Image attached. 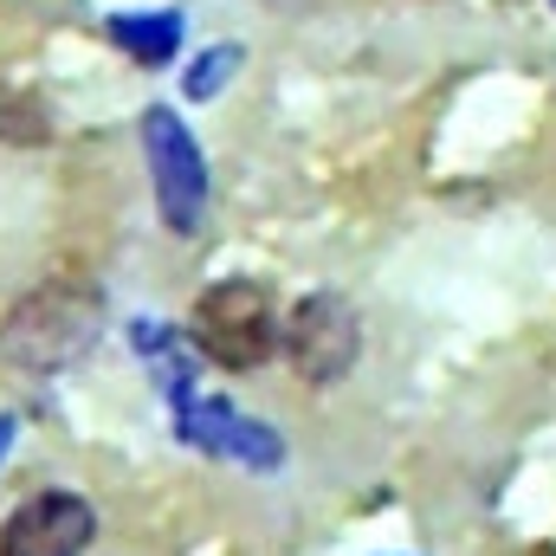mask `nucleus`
Wrapping results in <instances>:
<instances>
[{"mask_svg":"<svg viewBox=\"0 0 556 556\" xmlns=\"http://www.w3.org/2000/svg\"><path fill=\"white\" fill-rule=\"evenodd\" d=\"M98 538V511L78 492H33L7 511L0 556H85Z\"/></svg>","mask_w":556,"mask_h":556,"instance_id":"5","label":"nucleus"},{"mask_svg":"<svg viewBox=\"0 0 556 556\" xmlns=\"http://www.w3.org/2000/svg\"><path fill=\"white\" fill-rule=\"evenodd\" d=\"M111 39L142 59V65H162V59H175V46H181V20L175 13H117L111 20Z\"/></svg>","mask_w":556,"mask_h":556,"instance_id":"6","label":"nucleus"},{"mask_svg":"<svg viewBox=\"0 0 556 556\" xmlns=\"http://www.w3.org/2000/svg\"><path fill=\"white\" fill-rule=\"evenodd\" d=\"M104 330V291L85 278H46L20 291L0 317V363L26 376H59L72 369Z\"/></svg>","mask_w":556,"mask_h":556,"instance_id":"1","label":"nucleus"},{"mask_svg":"<svg viewBox=\"0 0 556 556\" xmlns=\"http://www.w3.org/2000/svg\"><path fill=\"white\" fill-rule=\"evenodd\" d=\"M285 356L311 389H330L356 369L363 356V317L350 311V298L337 291H311L291 317H285Z\"/></svg>","mask_w":556,"mask_h":556,"instance_id":"4","label":"nucleus"},{"mask_svg":"<svg viewBox=\"0 0 556 556\" xmlns=\"http://www.w3.org/2000/svg\"><path fill=\"white\" fill-rule=\"evenodd\" d=\"M52 137V111L33 98V91H20V85H0V142H20V149H33V142Z\"/></svg>","mask_w":556,"mask_h":556,"instance_id":"7","label":"nucleus"},{"mask_svg":"<svg viewBox=\"0 0 556 556\" xmlns=\"http://www.w3.org/2000/svg\"><path fill=\"white\" fill-rule=\"evenodd\" d=\"M13 446V415H0V453Z\"/></svg>","mask_w":556,"mask_h":556,"instance_id":"9","label":"nucleus"},{"mask_svg":"<svg viewBox=\"0 0 556 556\" xmlns=\"http://www.w3.org/2000/svg\"><path fill=\"white\" fill-rule=\"evenodd\" d=\"M227 65H233V46H220V52H207L194 72H188V98H207V91H220V78H227Z\"/></svg>","mask_w":556,"mask_h":556,"instance_id":"8","label":"nucleus"},{"mask_svg":"<svg viewBox=\"0 0 556 556\" xmlns=\"http://www.w3.org/2000/svg\"><path fill=\"white\" fill-rule=\"evenodd\" d=\"M188 343H194L214 369H233V376L273 363L278 343H285L273 291H266L260 278H220V285H207V291L194 298V311H188Z\"/></svg>","mask_w":556,"mask_h":556,"instance_id":"2","label":"nucleus"},{"mask_svg":"<svg viewBox=\"0 0 556 556\" xmlns=\"http://www.w3.org/2000/svg\"><path fill=\"white\" fill-rule=\"evenodd\" d=\"M142 155H149V188H155V207H162L168 233L194 240L201 214H207V162H201V149L181 130L175 111H149L142 117Z\"/></svg>","mask_w":556,"mask_h":556,"instance_id":"3","label":"nucleus"}]
</instances>
